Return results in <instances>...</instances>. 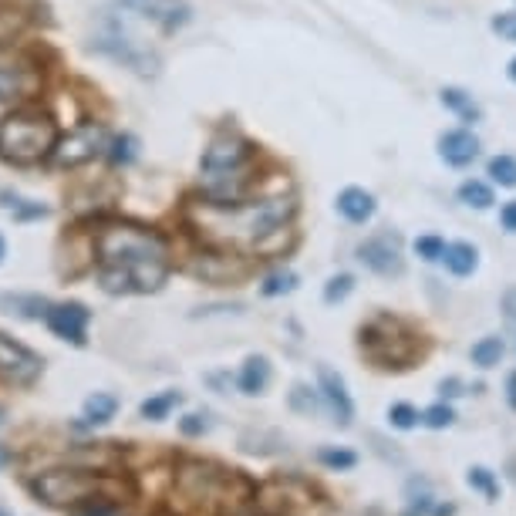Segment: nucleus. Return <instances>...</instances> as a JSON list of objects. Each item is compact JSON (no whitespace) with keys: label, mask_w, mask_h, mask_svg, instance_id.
Returning a JSON list of instances; mask_svg holds the SVG:
<instances>
[{"label":"nucleus","mask_w":516,"mask_h":516,"mask_svg":"<svg viewBox=\"0 0 516 516\" xmlns=\"http://www.w3.org/2000/svg\"><path fill=\"white\" fill-rule=\"evenodd\" d=\"M240 446H243V452H250V456H270V452H277L284 446V439L277 432H247V436L240 439Z\"/></svg>","instance_id":"nucleus-29"},{"label":"nucleus","mask_w":516,"mask_h":516,"mask_svg":"<svg viewBox=\"0 0 516 516\" xmlns=\"http://www.w3.org/2000/svg\"><path fill=\"white\" fill-rule=\"evenodd\" d=\"M38 71L21 54L0 48V102H24L38 92Z\"/></svg>","instance_id":"nucleus-10"},{"label":"nucleus","mask_w":516,"mask_h":516,"mask_svg":"<svg viewBox=\"0 0 516 516\" xmlns=\"http://www.w3.org/2000/svg\"><path fill=\"white\" fill-rule=\"evenodd\" d=\"M506 405L516 412V371L506 375Z\"/></svg>","instance_id":"nucleus-44"},{"label":"nucleus","mask_w":516,"mask_h":516,"mask_svg":"<svg viewBox=\"0 0 516 516\" xmlns=\"http://www.w3.org/2000/svg\"><path fill=\"white\" fill-rule=\"evenodd\" d=\"M318 395H321V402L331 409L334 422L341 425V429H348L351 419H355V402L348 395L344 378L334 368H328V365H318Z\"/></svg>","instance_id":"nucleus-14"},{"label":"nucleus","mask_w":516,"mask_h":516,"mask_svg":"<svg viewBox=\"0 0 516 516\" xmlns=\"http://www.w3.org/2000/svg\"><path fill=\"white\" fill-rule=\"evenodd\" d=\"M493 31H496L500 38L516 44V14H500V17H493Z\"/></svg>","instance_id":"nucleus-39"},{"label":"nucleus","mask_w":516,"mask_h":516,"mask_svg":"<svg viewBox=\"0 0 516 516\" xmlns=\"http://www.w3.org/2000/svg\"><path fill=\"white\" fill-rule=\"evenodd\" d=\"M318 463L324 466V469H331V473H348V469H355L358 466V452L338 449V446H324V449H318Z\"/></svg>","instance_id":"nucleus-28"},{"label":"nucleus","mask_w":516,"mask_h":516,"mask_svg":"<svg viewBox=\"0 0 516 516\" xmlns=\"http://www.w3.org/2000/svg\"><path fill=\"white\" fill-rule=\"evenodd\" d=\"M247 162H250V146L237 135H223L203 152V189L213 199L210 206H233L243 199Z\"/></svg>","instance_id":"nucleus-3"},{"label":"nucleus","mask_w":516,"mask_h":516,"mask_svg":"<svg viewBox=\"0 0 516 516\" xmlns=\"http://www.w3.org/2000/svg\"><path fill=\"white\" fill-rule=\"evenodd\" d=\"M115 412H119V398L108 395V392H95V395L85 398V419H88V425L112 422Z\"/></svg>","instance_id":"nucleus-22"},{"label":"nucleus","mask_w":516,"mask_h":516,"mask_svg":"<svg viewBox=\"0 0 516 516\" xmlns=\"http://www.w3.org/2000/svg\"><path fill=\"white\" fill-rule=\"evenodd\" d=\"M44 321H48V328H51L61 341H71V344H85L88 338V321H92V311L85 304H78V301H68V304H54L48 307V314H44Z\"/></svg>","instance_id":"nucleus-13"},{"label":"nucleus","mask_w":516,"mask_h":516,"mask_svg":"<svg viewBox=\"0 0 516 516\" xmlns=\"http://www.w3.org/2000/svg\"><path fill=\"white\" fill-rule=\"evenodd\" d=\"M135 156H139V139L135 135H119L112 142V162L115 166H129V162H135Z\"/></svg>","instance_id":"nucleus-34"},{"label":"nucleus","mask_w":516,"mask_h":516,"mask_svg":"<svg viewBox=\"0 0 516 516\" xmlns=\"http://www.w3.org/2000/svg\"><path fill=\"white\" fill-rule=\"evenodd\" d=\"M71 516H125V513H122V506L112 496H88V500L71 506Z\"/></svg>","instance_id":"nucleus-27"},{"label":"nucleus","mask_w":516,"mask_h":516,"mask_svg":"<svg viewBox=\"0 0 516 516\" xmlns=\"http://www.w3.org/2000/svg\"><path fill=\"white\" fill-rule=\"evenodd\" d=\"M98 284L108 294H152L169 274L166 243L139 226H105L95 237Z\"/></svg>","instance_id":"nucleus-1"},{"label":"nucleus","mask_w":516,"mask_h":516,"mask_svg":"<svg viewBox=\"0 0 516 516\" xmlns=\"http://www.w3.org/2000/svg\"><path fill=\"white\" fill-rule=\"evenodd\" d=\"M506 75H510V81H516V58L510 61V68H506Z\"/></svg>","instance_id":"nucleus-47"},{"label":"nucleus","mask_w":516,"mask_h":516,"mask_svg":"<svg viewBox=\"0 0 516 516\" xmlns=\"http://www.w3.org/2000/svg\"><path fill=\"white\" fill-rule=\"evenodd\" d=\"M358 260L368 267L378 277H402L405 274V260H402V247L395 237H371L365 243H358Z\"/></svg>","instance_id":"nucleus-11"},{"label":"nucleus","mask_w":516,"mask_h":516,"mask_svg":"<svg viewBox=\"0 0 516 516\" xmlns=\"http://www.w3.org/2000/svg\"><path fill=\"white\" fill-rule=\"evenodd\" d=\"M176 483H179L186 500H193V503L199 506L230 503L233 496L247 500L253 493V486L240 476V473L223 469V466H213V463H186L183 469H179Z\"/></svg>","instance_id":"nucleus-7"},{"label":"nucleus","mask_w":516,"mask_h":516,"mask_svg":"<svg viewBox=\"0 0 516 516\" xmlns=\"http://www.w3.org/2000/svg\"><path fill=\"white\" fill-rule=\"evenodd\" d=\"M176 405H183V392L169 388V392H159V395L146 398V402L139 405V415H142L146 422H162V419H169Z\"/></svg>","instance_id":"nucleus-20"},{"label":"nucleus","mask_w":516,"mask_h":516,"mask_svg":"<svg viewBox=\"0 0 516 516\" xmlns=\"http://www.w3.org/2000/svg\"><path fill=\"white\" fill-rule=\"evenodd\" d=\"M503 355H506V344H503V338H496V334L479 338V341L473 344V351H469V358H473L476 368H496V365L503 361Z\"/></svg>","instance_id":"nucleus-23"},{"label":"nucleus","mask_w":516,"mask_h":516,"mask_svg":"<svg viewBox=\"0 0 516 516\" xmlns=\"http://www.w3.org/2000/svg\"><path fill=\"white\" fill-rule=\"evenodd\" d=\"M270 375H274L270 358L250 355L247 361H243V368H240V375H237L240 392H243V395H264L267 385H270Z\"/></svg>","instance_id":"nucleus-17"},{"label":"nucleus","mask_w":516,"mask_h":516,"mask_svg":"<svg viewBox=\"0 0 516 516\" xmlns=\"http://www.w3.org/2000/svg\"><path fill=\"white\" fill-rule=\"evenodd\" d=\"M0 419H4V412H0Z\"/></svg>","instance_id":"nucleus-50"},{"label":"nucleus","mask_w":516,"mask_h":516,"mask_svg":"<svg viewBox=\"0 0 516 516\" xmlns=\"http://www.w3.org/2000/svg\"><path fill=\"white\" fill-rule=\"evenodd\" d=\"M463 388H466V385L459 382V378H442V382H439V395H442V398H459V395H466Z\"/></svg>","instance_id":"nucleus-41"},{"label":"nucleus","mask_w":516,"mask_h":516,"mask_svg":"<svg viewBox=\"0 0 516 516\" xmlns=\"http://www.w3.org/2000/svg\"><path fill=\"white\" fill-rule=\"evenodd\" d=\"M41 368H44V361L31 348L0 334V378L14 385H31L41 375Z\"/></svg>","instance_id":"nucleus-12"},{"label":"nucleus","mask_w":516,"mask_h":516,"mask_svg":"<svg viewBox=\"0 0 516 516\" xmlns=\"http://www.w3.org/2000/svg\"><path fill=\"white\" fill-rule=\"evenodd\" d=\"M11 304V314H21V318H44L48 311V301H41V297H11L7 301Z\"/></svg>","instance_id":"nucleus-37"},{"label":"nucleus","mask_w":516,"mask_h":516,"mask_svg":"<svg viewBox=\"0 0 516 516\" xmlns=\"http://www.w3.org/2000/svg\"><path fill=\"white\" fill-rule=\"evenodd\" d=\"M0 516H11V513H7V510H0Z\"/></svg>","instance_id":"nucleus-49"},{"label":"nucleus","mask_w":516,"mask_h":516,"mask_svg":"<svg viewBox=\"0 0 516 516\" xmlns=\"http://www.w3.org/2000/svg\"><path fill=\"white\" fill-rule=\"evenodd\" d=\"M54 142H58L54 122L41 112H14L0 122V156L7 162L31 166L54 152Z\"/></svg>","instance_id":"nucleus-6"},{"label":"nucleus","mask_w":516,"mask_h":516,"mask_svg":"<svg viewBox=\"0 0 516 516\" xmlns=\"http://www.w3.org/2000/svg\"><path fill=\"white\" fill-rule=\"evenodd\" d=\"M432 510V496H429V490H422L419 496H409V510H405V516H425Z\"/></svg>","instance_id":"nucleus-40"},{"label":"nucleus","mask_w":516,"mask_h":516,"mask_svg":"<svg viewBox=\"0 0 516 516\" xmlns=\"http://www.w3.org/2000/svg\"><path fill=\"white\" fill-rule=\"evenodd\" d=\"M294 203L291 199H260V203H233V206H210L203 213L206 230H213L226 243H240V247H253L264 243L284 230L291 220Z\"/></svg>","instance_id":"nucleus-2"},{"label":"nucleus","mask_w":516,"mask_h":516,"mask_svg":"<svg viewBox=\"0 0 516 516\" xmlns=\"http://www.w3.org/2000/svg\"><path fill=\"white\" fill-rule=\"evenodd\" d=\"M500 304H503V318L516 328V287H506L503 301H500Z\"/></svg>","instance_id":"nucleus-42"},{"label":"nucleus","mask_w":516,"mask_h":516,"mask_svg":"<svg viewBox=\"0 0 516 516\" xmlns=\"http://www.w3.org/2000/svg\"><path fill=\"white\" fill-rule=\"evenodd\" d=\"M466 483H469V490L483 493L490 503H496V500H500V483H496V473H493V469H486V466H473V469L466 473Z\"/></svg>","instance_id":"nucleus-25"},{"label":"nucleus","mask_w":516,"mask_h":516,"mask_svg":"<svg viewBox=\"0 0 516 516\" xmlns=\"http://www.w3.org/2000/svg\"><path fill=\"white\" fill-rule=\"evenodd\" d=\"M361 351L368 358L371 365L378 368H412L425 358V338L415 328H409L405 321L392 318V314H382V318L368 321L361 328Z\"/></svg>","instance_id":"nucleus-4"},{"label":"nucleus","mask_w":516,"mask_h":516,"mask_svg":"<svg viewBox=\"0 0 516 516\" xmlns=\"http://www.w3.org/2000/svg\"><path fill=\"white\" fill-rule=\"evenodd\" d=\"M442 264H446V270H449L452 277H469V274H476V267H479V250L473 243H466V240L446 243Z\"/></svg>","instance_id":"nucleus-19"},{"label":"nucleus","mask_w":516,"mask_h":516,"mask_svg":"<svg viewBox=\"0 0 516 516\" xmlns=\"http://www.w3.org/2000/svg\"><path fill=\"white\" fill-rule=\"evenodd\" d=\"M95 44L105 54H112L115 61L139 71V75H156V71H159V58L149 51L146 41L135 38L132 31H129V24L119 21V17H108L105 24H102V31H98V41H95Z\"/></svg>","instance_id":"nucleus-8"},{"label":"nucleus","mask_w":516,"mask_h":516,"mask_svg":"<svg viewBox=\"0 0 516 516\" xmlns=\"http://www.w3.org/2000/svg\"><path fill=\"white\" fill-rule=\"evenodd\" d=\"M500 223H503L506 233H516V199L513 203H506L503 210H500Z\"/></svg>","instance_id":"nucleus-43"},{"label":"nucleus","mask_w":516,"mask_h":516,"mask_svg":"<svg viewBox=\"0 0 516 516\" xmlns=\"http://www.w3.org/2000/svg\"><path fill=\"white\" fill-rule=\"evenodd\" d=\"M4 257H7V240L0 237V264H4Z\"/></svg>","instance_id":"nucleus-48"},{"label":"nucleus","mask_w":516,"mask_h":516,"mask_svg":"<svg viewBox=\"0 0 516 516\" xmlns=\"http://www.w3.org/2000/svg\"><path fill=\"white\" fill-rule=\"evenodd\" d=\"M422 422L439 432V429H449V425L456 422V412H452L446 402H436V405H429V409L422 412Z\"/></svg>","instance_id":"nucleus-36"},{"label":"nucleus","mask_w":516,"mask_h":516,"mask_svg":"<svg viewBox=\"0 0 516 516\" xmlns=\"http://www.w3.org/2000/svg\"><path fill=\"white\" fill-rule=\"evenodd\" d=\"M31 490L38 493V500L51 506H75L88 496H112L115 490L129 493V486L122 479H112L95 469H51V473L34 476ZM112 500H119V496H112Z\"/></svg>","instance_id":"nucleus-5"},{"label":"nucleus","mask_w":516,"mask_h":516,"mask_svg":"<svg viewBox=\"0 0 516 516\" xmlns=\"http://www.w3.org/2000/svg\"><path fill=\"white\" fill-rule=\"evenodd\" d=\"M388 422L395 425V429H402V432H409V429H415V425L422 422V415H419V409L409 405V402H395V405L388 409Z\"/></svg>","instance_id":"nucleus-32"},{"label":"nucleus","mask_w":516,"mask_h":516,"mask_svg":"<svg viewBox=\"0 0 516 516\" xmlns=\"http://www.w3.org/2000/svg\"><path fill=\"white\" fill-rule=\"evenodd\" d=\"M108 135L102 125H95V122H88V125H78L75 132H68L61 142H54V159H58V166H85V162H92L102 149H105Z\"/></svg>","instance_id":"nucleus-9"},{"label":"nucleus","mask_w":516,"mask_h":516,"mask_svg":"<svg viewBox=\"0 0 516 516\" xmlns=\"http://www.w3.org/2000/svg\"><path fill=\"white\" fill-rule=\"evenodd\" d=\"M439 156L452 169H463L479 156V139L469 129H452V132L439 135Z\"/></svg>","instance_id":"nucleus-15"},{"label":"nucleus","mask_w":516,"mask_h":516,"mask_svg":"<svg viewBox=\"0 0 516 516\" xmlns=\"http://www.w3.org/2000/svg\"><path fill=\"white\" fill-rule=\"evenodd\" d=\"M351 291H355V277H351V274H334V277L324 284V304H341Z\"/></svg>","instance_id":"nucleus-33"},{"label":"nucleus","mask_w":516,"mask_h":516,"mask_svg":"<svg viewBox=\"0 0 516 516\" xmlns=\"http://www.w3.org/2000/svg\"><path fill=\"white\" fill-rule=\"evenodd\" d=\"M142 14H146L149 21H156L162 31H176V27H183L189 21V4L186 0H146L142 4Z\"/></svg>","instance_id":"nucleus-18"},{"label":"nucleus","mask_w":516,"mask_h":516,"mask_svg":"<svg viewBox=\"0 0 516 516\" xmlns=\"http://www.w3.org/2000/svg\"><path fill=\"white\" fill-rule=\"evenodd\" d=\"M459 203L473 206V210H490L493 203H496V196H493V189L486 183H479V179H466V183L459 186Z\"/></svg>","instance_id":"nucleus-24"},{"label":"nucleus","mask_w":516,"mask_h":516,"mask_svg":"<svg viewBox=\"0 0 516 516\" xmlns=\"http://www.w3.org/2000/svg\"><path fill=\"white\" fill-rule=\"evenodd\" d=\"M287 405H291V412H297V415H314V412L321 409L318 388H311V385L297 382L291 388V395H287Z\"/></svg>","instance_id":"nucleus-26"},{"label":"nucleus","mask_w":516,"mask_h":516,"mask_svg":"<svg viewBox=\"0 0 516 516\" xmlns=\"http://www.w3.org/2000/svg\"><path fill=\"white\" fill-rule=\"evenodd\" d=\"M442 250H446V240H439V237H419L415 240V253L422 257V260H442Z\"/></svg>","instance_id":"nucleus-38"},{"label":"nucleus","mask_w":516,"mask_h":516,"mask_svg":"<svg viewBox=\"0 0 516 516\" xmlns=\"http://www.w3.org/2000/svg\"><path fill=\"white\" fill-rule=\"evenodd\" d=\"M294 287H297V274H294V270H274V274L264 280L260 294H264V297H284V294H291Z\"/></svg>","instance_id":"nucleus-31"},{"label":"nucleus","mask_w":516,"mask_h":516,"mask_svg":"<svg viewBox=\"0 0 516 516\" xmlns=\"http://www.w3.org/2000/svg\"><path fill=\"white\" fill-rule=\"evenodd\" d=\"M442 105L449 108V112H456L463 122H473V125L483 119V108H479L476 102H473V95L463 92V88H442Z\"/></svg>","instance_id":"nucleus-21"},{"label":"nucleus","mask_w":516,"mask_h":516,"mask_svg":"<svg viewBox=\"0 0 516 516\" xmlns=\"http://www.w3.org/2000/svg\"><path fill=\"white\" fill-rule=\"evenodd\" d=\"M14 463V452L7 449V446H0V469H4V466H11Z\"/></svg>","instance_id":"nucleus-46"},{"label":"nucleus","mask_w":516,"mask_h":516,"mask_svg":"<svg viewBox=\"0 0 516 516\" xmlns=\"http://www.w3.org/2000/svg\"><path fill=\"white\" fill-rule=\"evenodd\" d=\"M375 196L361 186H348L341 196H338V213H341L348 223H368L375 216Z\"/></svg>","instance_id":"nucleus-16"},{"label":"nucleus","mask_w":516,"mask_h":516,"mask_svg":"<svg viewBox=\"0 0 516 516\" xmlns=\"http://www.w3.org/2000/svg\"><path fill=\"white\" fill-rule=\"evenodd\" d=\"M213 429V419L206 415V412H189L186 419H179V432L189 439H199V436H206Z\"/></svg>","instance_id":"nucleus-35"},{"label":"nucleus","mask_w":516,"mask_h":516,"mask_svg":"<svg viewBox=\"0 0 516 516\" xmlns=\"http://www.w3.org/2000/svg\"><path fill=\"white\" fill-rule=\"evenodd\" d=\"M432 516H456V503H442L432 510Z\"/></svg>","instance_id":"nucleus-45"},{"label":"nucleus","mask_w":516,"mask_h":516,"mask_svg":"<svg viewBox=\"0 0 516 516\" xmlns=\"http://www.w3.org/2000/svg\"><path fill=\"white\" fill-rule=\"evenodd\" d=\"M486 176L493 183L506 186V189H516V159L513 156H493L486 162Z\"/></svg>","instance_id":"nucleus-30"}]
</instances>
